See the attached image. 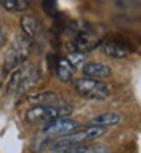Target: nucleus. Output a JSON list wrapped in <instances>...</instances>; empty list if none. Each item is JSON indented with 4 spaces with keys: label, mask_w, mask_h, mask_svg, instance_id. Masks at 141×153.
Wrapping results in <instances>:
<instances>
[{
    "label": "nucleus",
    "mask_w": 141,
    "mask_h": 153,
    "mask_svg": "<svg viewBox=\"0 0 141 153\" xmlns=\"http://www.w3.org/2000/svg\"><path fill=\"white\" fill-rule=\"evenodd\" d=\"M55 73L59 77V80L70 82V80H72V77H73L75 68H73V65L67 61L65 56H58L55 59Z\"/></svg>",
    "instance_id": "f8f14e48"
},
{
    "label": "nucleus",
    "mask_w": 141,
    "mask_h": 153,
    "mask_svg": "<svg viewBox=\"0 0 141 153\" xmlns=\"http://www.w3.org/2000/svg\"><path fill=\"white\" fill-rule=\"evenodd\" d=\"M73 86H75L76 93L81 97L88 99V100H105L111 93L109 86L105 82H100V80H96V79H90V77L75 79Z\"/></svg>",
    "instance_id": "39448f33"
},
{
    "label": "nucleus",
    "mask_w": 141,
    "mask_h": 153,
    "mask_svg": "<svg viewBox=\"0 0 141 153\" xmlns=\"http://www.w3.org/2000/svg\"><path fill=\"white\" fill-rule=\"evenodd\" d=\"M79 127V123L72 120V118H56L53 121L46 123L41 129V134L49 135V137H65L70 134H75Z\"/></svg>",
    "instance_id": "423d86ee"
},
{
    "label": "nucleus",
    "mask_w": 141,
    "mask_h": 153,
    "mask_svg": "<svg viewBox=\"0 0 141 153\" xmlns=\"http://www.w3.org/2000/svg\"><path fill=\"white\" fill-rule=\"evenodd\" d=\"M5 41H6V35H5V30H3V27L0 26V49L3 47Z\"/></svg>",
    "instance_id": "f3484780"
},
{
    "label": "nucleus",
    "mask_w": 141,
    "mask_h": 153,
    "mask_svg": "<svg viewBox=\"0 0 141 153\" xmlns=\"http://www.w3.org/2000/svg\"><path fill=\"white\" fill-rule=\"evenodd\" d=\"M53 153H108V147L103 144H76L68 147L52 149Z\"/></svg>",
    "instance_id": "9d476101"
},
{
    "label": "nucleus",
    "mask_w": 141,
    "mask_h": 153,
    "mask_svg": "<svg viewBox=\"0 0 141 153\" xmlns=\"http://www.w3.org/2000/svg\"><path fill=\"white\" fill-rule=\"evenodd\" d=\"M43 5V9H44V12L49 15V17H56V14H58V3L55 2V0H44V2L41 3Z\"/></svg>",
    "instance_id": "dca6fc26"
},
{
    "label": "nucleus",
    "mask_w": 141,
    "mask_h": 153,
    "mask_svg": "<svg viewBox=\"0 0 141 153\" xmlns=\"http://www.w3.org/2000/svg\"><path fill=\"white\" fill-rule=\"evenodd\" d=\"M84 76L90 77V79H102V77H108L111 76V68L106 64L102 62H87L82 67Z\"/></svg>",
    "instance_id": "9b49d317"
},
{
    "label": "nucleus",
    "mask_w": 141,
    "mask_h": 153,
    "mask_svg": "<svg viewBox=\"0 0 141 153\" xmlns=\"http://www.w3.org/2000/svg\"><path fill=\"white\" fill-rule=\"evenodd\" d=\"M102 52L106 56H111V58H115V59H122V58L129 56L132 50H131V47L128 44H125V42L111 39V41H105L103 42Z\"/></svg>",
    "instance_id": "1a4fd4ad"
},
{
    "label": "nucleus",
    "mask_w": 141,
    "mask_h": 153,
    "mask_svg": "<svg viewBox=\"0 0 141 153\" xmlns=\"http://www.w3.org/2000/svg\"><path fill=\"white\" fill-rule=\"evenodd\" d=\"M20 27L23 30V35L28 36L29 39H37L43 33V25L35 15H23L20 18Z\"/></svg>",
    "instance_id": "6e6552de"
},
{
    "label": "nucleus",
    "mask_w": 141,
    "mask_h": 153,
    "mask_svg": "<svg viewBox=\"0 0 141 153\" xmlns=\"http://www.w3.org/2000/svg\"><path fill=\"white\" fill-rule=\"evenodd\" d=\"M6 11H11V12H20V11H26L31 5V2L28 0H2L0 2Z\"/></svg>",
    "instance_id": "4468645a"
},
{
    "label": "nucleus",
    "mask_w": 141,
    "mask_h": 153,
    "mask_svg": "<svg viewBox=\"0 0 141 153\" xmlns=\"http://www.w3.org/2000/svg\"><path fill=\"white\" fill-rule=\"evenodd\" d=\"M99 42H100V38L93 30L78 29L76 36L73 38L72 42H70V49H72V52H79V53L85 55L87 52H90L96 46H99Z\"/></svg>",
    "instance_id": "0eeeda50"
},
{
    "label": "nucleus",
    "mask_w": 141,
    "mask_h": 153,
    "mask_svg": "<svg viewBox=\"0 0 141 153\" xmlns=\"http://www.w3.org/2000/svg\"><path fill=\"white\" fill-rule=\"evenodd\" d=\"M73 114V108L67 103H52V105H35L25 112L28 123H49L56 118H68Z\"/></svg>",
    "instance_id": "f257e3e1"
},
{
    "label": "nucleus",
    "mask_w": 141,
    "mask_h": 153,
    "mask_svg": "<svg viewBox=\"0 0 141 153\" xmlns=\"http://www.w3.org/2000/svg\"><path fill=\"white\" fill-rule=\"evenodd\" d=\"M120 123V115L115 112H103L96 115L91 121L90 126H96V127H106V126H114Z\"/></svg>",
    "instance_id": "ddd939ff"
},
{
    "label": "nucleus",
    "mask_w": 141,
    "mask_h": 153,
    "mask_svg": "<svg viewBox=\"0 0 141 153\" xmlns=\"http://www.w3.org/2000/svg\"><path fill=\"white\" fill-rule=\"evenodd\" d=\"M31 52H32V41L23 33L17 35L14 38L12 46L8 49V52L5 55L3 71L11 73V71H15L17 68H20V65L29 58Z\"/></svg>",
    "instance_id": "f03ea898"
},
{
    "label": "nucleus",
    "mask_w": 141,
    "mask_h": 153,
    "mask_svg": "<svg viewBox=\"0 0 141 153\" xmlns=\"http://www.w3.org/2000/svg\"><path fill=\"white\" fill-rule=\"evenodd\" d=\"M67 61L73 65V68H78V67H84V61H85V55L84 53H79V52H70L67 56Z\"/></svg>",
    "instance_id": "2eb2a0df"
},
{
    "label": "nucleus",
    "mask_w": 141,
    "mask_h": 153,
    "mask_svg": "<svg viewBox=\"0 0 141 153\" xmlns=\"http://www.w3.org/2000/svg\"><path fill=\"white\" fill-rule=\"evenodd\" d=\"M40 79H41V73L38 67H35V65H23V67L12 71L11 79L8 80V86H6L8 94L26 93L31 88H34L40 82Z\"/></svg>",
    "instance_id": "7ed1b4c3"
},
{
    "label": "nucleus",
    "mask_w": 141,
    "mask_h": 153,
    "mask_svg": "<svg viewBox=\"0 0 141 153\" xmlns=\"http://www.w3.org/2000/svg\"><path fill=\"white\" fill-rule=\"evenodd\" d=\"M106 129L105 127H96V126H88L84 130L79 132L70 134L65 137H59V138H50V141L47 143L52 149H59V147H68V146H76V144H84V141L88 140H97L102 135H105Z\"/></svg>",
    "instance_id": "20e7f679"
}]
</instances>
